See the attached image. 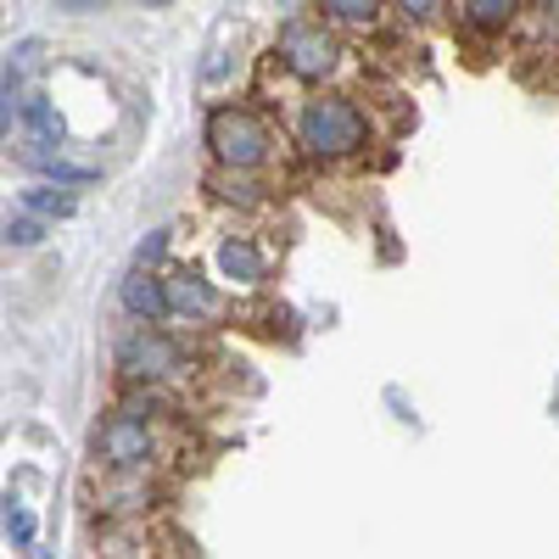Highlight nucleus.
I'll list each match as a JSON object with an SVG mask.
<instances>
[{
    "instance_id": "nucleus-4",
    "label": "nucleus",
    "mask_w": 559,
    "mask_h": 559,
    "mask_svg": "<svg viewBox=\"0 0 559 559\" xmlns=\"http://www.w3.org/2000/svg\"><path fill=\"white\" fill-rule=\"evenodd\" d=\"M118 369L129 381H163V376L179 369V347L168 336H157V331H129L118 342Z\"/></svg>"
},
{
    "instance_id": "nucleus-8",
    "label": "nucleus",
    "mask_w": 559,
    "mask_h": 559,
    "mask_svg": "<svg viewBox=\"0 0 559 559\" xmlns=\"http://www.w3.org/2000/svg\"><path fill=\"white\" fill-rule=\"evenodd\" d=\"M168 308H179V313H197V319H207V313H213V292L202 286L197 274H179V280H168Z\"/></svg>"
},
{
    "instance_id": "nucleus-12",
    "label": "nucleus",
    "mask_w": 559,
    "mask_h": 559,
    "mask_svg": "<svg viewBox=\"0 0 559 559\" xmlns=\"http://www.w3.org/2000/svg\"><path fill=\"white\" fill-rule=\"evenodd\" d=\"M471 23H481V28H503L509 17H515V0H471Z\"/></svg>"
},
{
    "instance_id": "nucleus-2",
    "label": "nucleus",
    "mask_w": 559,
    "mask_h": 559,
    "mask_svg": "<svg viewBox=\"0 0 559 559\" xmlns=\"http://www.w3.org/2000/svg\"><path fill=\"white\" fill-rule=\"evenodd\" d=\"M207 146L224 168H258L263 152H269V129L252 118V112H236V107H224L207 118Z\"/></svg>"
},
{
    "instance_id": "nucleus-13",
    "label": "nucleus",
    "mask_w": 559,
    "mask_h": 559,
    "mask_svg": "<svg viewBox=\"0 0 559 559\" xmlns=\"http://www.w3.org/2000/svg\"><path fill=\"white\" fill-rule=\"evenodd\" d=\"M324 12H331L336 23H376V0H324Z\"/></svg>"
},
{
    "instance_id": "nucleus-15",
    "label": "nucleus",
    "mask_w": 559,
    "mask_h": 559,
    "mask_svg": "<svg viewBox=\"0 0 559 559\" xmlns=\"http://www.w3.org/2000/svg\"><path fill=\"white\" fill-rule=\"evenodd\" d=\"M7 532H12L23 548H34V521H28V509H23V503H7Z\"/></svg>"
},
{
    "instance_id": "nucleus-14",
    "label": "nucleus",
    "mask_w": 559,
    "mask_h": 559,
    "mask_svg": "<svg viewBox=\"0 0 559 559\" xmlns=\"http://www.w3.org/2000/svg\"><path fill=\"white\" fill-rule=\"evenodd\" d=\"M39 236H45L39 218H12V224H7V247H34Z\"/></svg>"
},
{
    "instance_id": "nucleus-16",
    "label": "nucleus",
    "mask_w": 559,
    "mask_h": 559,
    "mask_svg": "<svg viewBox=\"0 0 559 559\" xmlns=\"http://www.w3.org/2000/svg\"><path fill=\"white\" fill-rule=\"evenodd\" d=\"M163 247H168V229H152V236H146V241H140V247H134V263H140V269H146V274H152V263L163 258Z\"/></svg>"
},
{
    "instance_id": "nucleus-10",
    "label": "nucleus",
    "mask_w": 559,
    "mask_h": 559,
    "mask_svg": "<svg viewBox=\"0 0 559 559\" xmlns=\"http://www.w3.org/2000/svg\"><path fill=\"white\" fill-rule=\"evenodd\" d=\"M23 163H34L39 174H51V179H62V185H84V179H96V168H84V163H62V157L39 152V146H28V152H23Z\"/></svg>"
},
{
    "instance_id": "nucleus-3",
    "label": "nucleus",
    "mask_w": 559,
    "mask_h": 559,
    "mask_svg": "<svg viewBox=\"0 0 559 559\" xmlns=\"http://www.w3.org/2000/svg\"><path fill=\"white\" fill-rule=\"evenodd\" d=\"M280 57H286L297 79H324L336 68V39L313 23H286L280 28Z\"/></svg>"
},
{
    "instance_id": "nucleus-5",
    "label": "nucleus",
    "mask_w": 559,
    "mask_h": 559,
    "mask_svg": "<svg viewBox=\"0 0 559 559\" xmlns=\"http://www.w3.org/2000/svg\"><path fill=\"white\" fill-rule=\"evenodd\" d=\"M96 453L107 464H118V471H134V464H146L152 459V431H146V419H107L102 437H96Z\"/></svg>"
},
{
    "instance_id": "nucleus-6",
    "label": "nucleus",
    "mask_w": 559,
    "mask_h": 559,
    "mask_svg": "<svg viewBox=\"0 0 559 559\" xmlns=\"http://www.w3.org/2000/svg\"><path fill=\"white\" fill-rule=\"evenodd\" d=\"M123 308L134 313V319H163L168 313V280H157V274H146V269H134L129 280H123Z\"/></svg>"
},
{
    "instance_id": "nucleus-11",
    "label": "nucleus",
    "mask_w": 559,
    "mask_h": 559,
    "mask_svg": "<svg viewBox=\"0 0 559 559\" xmlns=\"http://www.w3.org/2000/svg\"><path fill=\"white\" fill-rule=\"evenodd\" d=\"M23 207L39 213V218H68L73 213V197L68 191H51V185H34V191H23Z\"/></svg>"
},
{
    "instance_id": "nucleus-9",
    "label": "nucleus",
    "mask_w": 559,
    "mask_h": 559,
    "mask_svg": "<svg viewBox=\"0 0 559 559\" xmlns=\"http://www.w3.org/2000/svg\"><path fill=\"white\" fill-rule=\"evenodd\" d=\"M23 123L34 129V140H39V146H51V140H62V112H57V102H45V96H28V107H23Z\"/></svg>"
},
{
    "instance_id": "nucleus-7",
    "label": "nucleus",
    "mask_w": 559,
    "mask_h": 559,
    "mask_svg": "<svg viewBox=\"0 0 559 559\" xmlns=\"http://www.w3.org/2000/svg\"><path fill=\"white\" fill-rule=\"evenodd\" d=\"M218 269L229 274V280H241V286H252V280H263V252L252 247V241H224L218 247Z\"/></svg>"
},
{
    "instance_id": "nucleus-1",
    "label": "nucleus",
    "mask_w": 559,
    "mask_h": 559,
    "mask_svg": "<svg viewBox=\"0 0 559 559\" xmlns=\"http://www.w3.org/2000/svg\"><path fill=\"white\" fill-rule=\"evenodd\" d=\"M297 134H302V146H308L313 157H347V152L364 146V134H369V129H364V112H358L353 102H342V96H319V102L302 107Z\"/></svg>"
}]
</instances>
